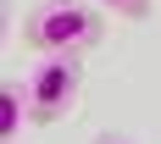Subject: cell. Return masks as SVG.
<instances>
[{
	"label": "cell",
	"instance_id": "2",
	"mask_svg": "<svg viewBox=\"0 0 161 144\" xmlns=\"http://www.w3.org/2000/svg\"><path fill=\"white\" fill-rule=\"evenodd\" d=\"M83 94V67L78 56H39V67L28 72V111H33V128H50L61 122Z\"/></svg>",
	"mask_w": 161,
	"mask_h": 144
},
{
	"label": "cell",
	"instance_id": "3",
	"mask_svg": "<svg viewBox=\"0 0 161 144\" xmlns=\"http://www.w3.org/2000/svg\"><path fill=\"white\" fill-rule=\"evenodd\" d=\"M22 128H33V111H28V78H6L0 89V144H17Z\"/></svg>",
	"mask_w": 161,
	"mask_h": 144
},
{
	"label": "cell",
	"instance_id": "1",
	"mask_svg": "<svg viewBox=\"0 0 161 144\" xmlns=\"http://www.w3.org/2000/svg\"><path fill=\"white\" fill-rule=\"evenodd\" d=\"M106 39V11L95 0H39L22 17V45L33 56H83Z\"/></svg>",
	"mask_w": 161,
	"mask_h": 144
},
{
	"label": "cell",
	"instance_id": "4",
	"mask_svg": "<svg viewBox=\"0 0 161 144\" xmlns=\"http://www.w3.org/2000/svg\"><path fill=\"white\" fill-rule=\"evenodd\" d=\"M106 17H128V22H145L150 17V0H95Z\"/></svg>",
	"mask_w": 161,
	"mask_h": 144
},
{
	"label": "cell",
	"instance_id": "5",
	"mask_svg": "<svg viewBox=\"0 0 161 144\" xmlns=\"http://www.w3.org/2000/svg\"><path fill=\"white\" fill-rule=\"evenodd\" d=\"M95 144H139V139H128V133H95Z\"/></svg>",
	"mask_w": 161,
	"mask_h": 144
}]
</instances>
